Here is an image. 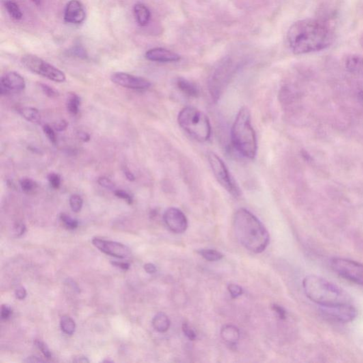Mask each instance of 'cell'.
<instances>
[{"label":"cell","mask_w":363,"mask_h":363,"mask_svg":"<svg viewBox=\"0 0 363 363\" xmlns=\"http://www.w3.org/2000/svg\"><path fill=\"white\" fill-rule=\"evenodd\" d=\"M61 327L65 334L72 335L75 330V323L70 316H63L61 319Z\"/></svg>","instance_id":"484cf974"},{"label":"cell","mask_w":363,"mask_h":363,"mask_svg":"<svg viewBox=\"0 0 363 363\" xmlns=\"http://www.w3.org/2000/svg\"><path fill=\"white\" fill-rule=\"evenodd\" d=\"M20 183L22 190H23L24 193L27 194L33 193L38 187L36 182L31 178H22L20 180Z\"/></svg>","instance_id":"4316f807"},{"label":"cell","mask_w":363,"mask_h":363,"mask_svg":"<svg viewBox=\"0 0 363 363\" xmlns=\"http://www.w3.org/2000/svg\"><path fill=\"white\" fill-rule=\"evenodd\" d=\"M302 286L307 297L319 306L348 304L351 301L347 292L334 283L317 275L305 277Z\"/></svg>","instance_id":"3957f363"},{"label":"cell","mask_w":363,"mask_h":363,"mask_svg":"<svg viewBox=\"0 0 363 363\" xmlns=\"http://www.w3.org/2000/svg\"><path fill=\"white\" fill-rule=\"evenodd\" d=\"M233 74V65L230 60H225L212 73L208 81V90L212 100L219 101Z\"/></svg>","instance_id":"ba28073f"},{"label":"cell","mask_w":363,"mask_h":363,"mask_svg":"<svg viewBox=\"0 0 363 363\" xmlns=\"http://www.w3.org/2000/svg\"><path fill=\"white\" fill-rule=\"evenodd\" d=\"M78 137H79L80 139L83 141V142H88V141L90 140V135L86 133V132H80V133H78Z\"/></svg>","instance_id":"bcb514c9"},{"label":"cell","mask_w":363,"mask_h":363,"mask_svg":"<svg viewBox=\"0 0 363 363\" xmlns=\"http://www.w3.org/2000/svg\"><path fill=\"white\" fill-rule=\"evenodd\" d=\"M178 122L185 133L199 142H206L211 138L212 126L209 119L197 108H183L179 113Z\"/></svg>","instance_id":"5b68a950"},{"label":"cell","mask_w":363,"mask_h":363,"mask_svg":"<svg viewBox=\"0 0 363 363\" xmlns=\"http://www.w3.org/2000/svg\"><path fill=\"white\" fill-rule=\"evenodd\" d=\"M39 87H40L43 93L48 97V98L51 99L57 98L59 96V93L53 89V87H50L49 85H46V84L40 83L39 84Z\"/></svg>","instance_id":"f546056e"},{"label":"cell","mask_w":363,"mask_h":363,"mask_svg":"<svg viewBox=\"0 0 363 363\" xmlns=\"http://www.w3.org/2000/svg\"><path fill=\"white\" fill-rule=\"evenodd\" d=\"M67 284L71 286L72 290H75V291L78 292H80L79 288H78L77 284H75L73 280H70V279H68V280H67Z\"/></svg>","instance_id":"681fc988"},{"label":"cell","mask_w":363,"mask_h":363,"mask_svg":"<svg viewBox=\"0 0 363 363\" xmlns=\"http://www.w3.org/2000/svg\"><path fill=\"white\" fill-rule=\"evenodd\" d=\"M60 219L69 230H75V228H78V225H79L78 220L72 219V217L66 215V214H61V216H60Z\"/></svg>","instance_id":"f1b7e54d"},{"label":"cell","mask_w":363,"mask_h":363,"mask_svg":"<svg viewBox=\"0 0 363 363\" xmlns=\"http://www.w3.org/2000/svg\"><path fill=\"white\" fill-rule=\"evenodd\" d=\"M164 221L169 230L176 234H182L187 230L188 221L185 214L176 207L167 208L163 215Z\"/></svg>","instance_id":"4fadbf2b"},{"label":"cell","mask_w":363,"mask_h":363,"mask_svg":"<svg viewBox=\"0 0 363 363\" xmlns=\"http://www.w3.org/2000/svg\"><path fill=\"white\" fill-rule=\"evenodd\" d=\"M228 290L230 292L231 297L233 299H236L240 296L243 295V290L241 286L236 284H230L228 286Z\"/></svg>","instance_id":"836d02e7"},{"label":"cell","mask_w":363,"mask_h":363,"mask_svg":"<svg viewBox=\"0 0 363 363\" xmlns=\"http://www.w3.org/2000/svg\"><path fill=\"white\" fill-rule=\"evenodd\" d=\"M69 202H70V206L72 212H75V213L81 212L82 208H83V200L80 195H72L70 197Z\"/></svg>","instance_id":"83f0119b"},{"label":"cell","mask_w":363,"mask_h":363,"mask_svg":"<svg viewBox=\"0 0 363 363\" xmlns=\"http://www.w3.org/2000/svg\"><path fill=\"white\" fill-rule=\"evenodd\" d=\"M234 228L238 241L247 251L261 253L270 242V235L265 227L253 213L245 208L236 212Z\"/></svg>","instance_id":"7a4b0ae2"},{"label":"cell","mask_w":363,"mask_h":363,"mask_svg":"<svg viewBox=\"0 0 363 363\" xmlns=\"http://www.w3.org/2000/svg\"><path fill=\"white\" fill-rule=\"evenodd\" d=\"M202 258L209 262L219 261L222 259L223 254L213 249H201L197 251Z\"/></svg>","instance_id":"d4e9b609"},{"label":"cell","mask_w":363,"mask_h":363,"mask_svg":"<svg viewBox=\"0 0 363 363\" xmlns=\"http://www.w3.org/2000/svg\"><path fill=\"white\" fill-rule=\"evenodd\" d=\"M22 63L29 71L47 78L50 81L55 83H63L66 81L64 72L36 55L31 54L24 55Z\"/></svg>","instance_id":"52a82bcc"},{"label":"cell","mask_w":363,"mask_h":363,"mask_svg":"<svg viewBox=\"0 0 363 363\" xmlns=\"http://www.w3.org/2000/svg\"><path fill=\"white\" fill-rule=\"evenodd\" d=\"M152 324L158 332L165 333L170 327V321L166 314L159 312L152 319Z\"/></svg>","instance_id":"44dd1931"},{"label":"cell","mask_w":363,"mask_h":363,"mask_svg":"<svg viewBox=\"0 0 363 363\" xmlns=\"http://www.w3.org/2000/svg\"><path fill=\"white\" fill-rule=\"evenodd\" d=\"M271 308L272 310L274 311L275 312L277 313V315H278L279 318H280V319L284 320L286 319V311L284 310L282 307L274 304L272 305Z\"/></svg>","instance_id":"f35d334b"},{"label":"cell","mask_w":363,"mask_h":363,"mask_svg":"<svg viewBox=\"0 0 363 363\" xmlns=\"http://www.w3.org/2000/svg\"><path fill=\"white\" fill-rule=\"evenodd\" d=\"M71 54L72 55L78 58H81V59H85L87 58V53L83 48H75L72 50Z\"/></svg>","instance_id":"b9f144b4"},{"label":"cell","mask_w":363,"mask_h":363,"mask_svg":"<svg viewBox=\"0 0 363 363\" xmlns=\"http://www.w3.org/2000/svg\"><path fill=\"white\" fill-rule=\"evenodd\" d=\"M146 59L148 61L159 63L178 62L181 59L178 54L163 48H154L146 53Z\"/></svg>","instance_id":"2e32d148"},{"label":"cell","mask_w":363,"mask_h":363,"mask_svg":"<svg viewBox=\"0 0 363 363\" xmlns=\"http://www.w3.org/2000/svg\"><path fill=\"white\" fill-rule=\"evenodd\" d=\"M15 295L20 300H23L27 297V290L23 286H20L15 291Z\"/></svg>","instance_id":"7bdbcfd3"},{"label":"cell","mask_w":363,"mask_h":363,"mask_svg":"<svg viewBox=\"0 0 363 363\" xmlns=\"http://www.w3.org/2000/svg\"><path fill=\"white\" fill-rule=\"evenodd\" d=\"M346 67L352 73L363 74V57L351 55L346 58Z\"/></svg>","instance_id":"ffe728a7"},{"label":"cell","mask_w":363,"mask_h":363,"mask_svg":"<svg viewBox=\"0 0 363 363\" xmlns=\"http://www.w3.org/2000/svg\"><path fill=\"white\" fill-rule=\"evenodd\" d=\"M207 159L218 182L233 197L238 198L241 196V189L223 160L214 152H208Z\"/></svg>","instance_id":"8992f818"},{"label":"cell","mask_w":363,"mask_h":363,"mask_svg":"<svg viewBox=\"0 0 363 363\" xmlns=\"http://www.w3.org/2000/svg\"><path fill=\"white\" fill-rule=\"evenodd\" d=\"M319 312L327 319L338 323H349L357 316L356 310L350 303L332 306H319Z\"/></svg>","instance_id":"30bf717a"},{"label":"cell","mask_w":363,"mask_h":363,"mask_svg":"<svg viewBox=\"0 0 363 363\" xmlns=\"http://www.w3.org/2000/svg\"><path fill=\"white\" fill-rule=\"evenodd\" d=\"M74 362H89V361L88 359L86 357H77V358L75 359V360H74Z\"/></svg>","instance_id":"816d5d0a"},{"label":"cell","mask_w":363,"mask_h":363,"mask_svg":"<svg viewBox=\"0 0 363 363\" xmlns=\"http://www.w3.org/2000/svg\"><path fill=\"white\" fill-rule=\"evenodd\" d=\"M333 271L346 280L363 285V265L353 260L335 258L331 261Z\"/></svg>","instance_id":"9c48e42d"},{"label":"cell","mask_w":363,"mask_h":363,"mask_svg":"<svg viewBox=\"0 0 363 363\" xmlns=\"http://www.w3.org/2000/svg\"><path fill=\"white\" fill-rule=\"evenodd\" d=\"M114 195H116V197H118V198L122 199V200L125 201L127 204H133V197H132L131 195H129L127 192L123 190V189H115Z\"/></svg>","instance_id":"d590c367"},{"label":"cell","mask_w":363,"mask_h":363,"mask_svg":"<svg viewBox=\"0 0 363 363\" xmlns=\"http://www.w3.org/2000/svg\"><path fill=\"white\" fill-rule=\"evenodd\" d=\"M36 5H40L42 4L43 0H31Z\"/></svg>","instance_id":"db71d44e"},{"label":"cell","mask_w":363,"mask_h":363,"mask_svg":"<svg viewBox=\"0 0 363 363\" xmlns=\"http://www.w3.org/2000/svg\"><path fill=\"white\" fill-rule=\"evenodd\" d=\"M48 180L49 182L50 185L53 189H59L61 185V178L59 175L56 173H51L48 175Z\"/></svg>","instance_id":"4dcf8cb0"},{"label":"cell","mask_w":363,"mask_h":363,"mask_svg":"<svg viewBox=\"0 0 363 363\" xmlns=\"http://www.w3.org/2000/svg\"><path fill=\"white\" fill-rule=\"evenodd\" d=\"M111 80L119 86L135 90H146L151 86V83L148 80L125 72H115L111 75Z\"/></svg>","instance_id":"8fae6325"},{"label":"cell","mask_w":363,"mask_h":363,"mask_svg":"<svg viewBox=\"0 0 363 363\" xmlns=\"http://www.w3.org/2000/svg\"><path fill=\"white\" fill-rule=\"evenodd\" d=\"M113 265L116 266V267L122 268V270H128L130 267L129 264L127 262H111Z\"/></svg>","instance_id":"7dc6e473"},{"label":"cell","mask_w":363,"mask_h":363,"mask_svg":"<svg viewBox=\"0 0 363 363\" xmlns=\"http://www.w3.org/2000/svg\"><path fill=\"white\" fill-rule=\"evenodd\" d=\"M144 270L148 274H154L157 271L156 266L152 263H146L144 265Z\"/></svg>","instance_id":"ee69618b"},{"label":"cell","mask_w":363,"mask_h":363,"mask_svg":"<svg viewBox=\"0 0 363 363\" xmlns=\"http://www.w3.org/2000/svg\"><path fill=\"white\" fill-rule=\"evenodd\" d=\"M123 170H124V176H126V179L128 180V181L130 182H133L135 181L136 178L135 176H134V175L133 173L131 172L127 167H124V168H123Z\"/></svg>","instance_id":"f6af8a7d"},{"label":"cell","mask_w":363,"mask_h":363,"mask_svg":"<svg viewBox=\"0 0 363 363\" xmlns=\"http://www.w3.org/2000/svg\"><path fill=\"white\" fill-rule=\"evenodd\" d=\"M288 43L296 55L321 51L333 44L334 34L321 20L306 18L292 24L288 33Z\"/></svg>","instance_id":"6da1fadb"},{"label":"cell","mask_w":363,"mask_h":363,"mask_svg":"<svg viewBox=\"0 0 363 363\" xmlns=\"http://www.w3.org/2000/svg\"><path fill=\"white\" fill-rule=\"evenodd\" d=\"M35 344H36V347L42 351L43 355H44V357H46V359L51 360L52 357H53V356H52L51 352L50 351L48 346H46L44 342L40 340H36Z\"/></svg>","instance_id":"1f68e13d"},{"label":"cell","mask_w":363,"mask_h":363,"mask_svg":"<svg viewBox=\"0 0 363 363\" xmlns=\"http://www.w3.org/2000/svg\"><path fill=\"white\" fill-rule=\"evenodd\" d=\"M182 331H183L184 334L187 337L188 339L190 340H195L196 339L197 335L195 331L187 323H182Z\"/></svg>","instance_id":"8d00e7d4"},{"label":"cell","mask_w":363,"mask_h":363,"mask_svg":"<svg viewBox=\"0 0 363 363\" xmlns=\"http://www.w3.org/2000/svg\"><path fill=\"white\" fill-rule=\"evenodd\" d=\"M26 87V82L21 74L16 72H9L4 74L0 83V94L7 95L11 92H20Z\"/></svg>","instance_id":"5bb4252c"},{"label":"cell","mask_w":363,"mask_h":363,"mask_svg":"<svg viewBox=\"0 0 363 363\" xmlns=\"http://www.w3.org/2000/svg\"><path fill=\"white\" fill-rule=\"evenodd\" d=\"M92 244L102 253L115 258H126L131 255L129 247L118 242L94 238L92 239Z\"/></svg>","instance_id":"7c38bea8"},{"label":"cell","mask_w":363,"mask_h":363,"mask_svg":"<svg viewBox=\"0 0 363 363\" xmlns=\"http://www.w3.org/2000/svg\"><path fill=\"white\" fill-rule=\"evenodd\" d=\"M5 9L8 12L9 16L15 20H22L23 14L17 4L12 0H7L5 3Z\"/></svg>","instance_id":"cb8c5ba5"},{"label":"cell","mask_w":363,"mask_h":363,"mask_svg":"<svg viewBox=\"0 0 363 363\" xmlns=\"http://www.w3.org/2000/svg\"><path fill=\"white\" fill-rule=\"evenodd\" d=\"M134 16L138 24L144 27L150 20V12L148 7L143 3H137L133 7Z\"/></svg>","instance_id":"d6986e66"},{"label":"cell","mask_w":363,"mask_h":363,"mask_svg":"<svg viewBox=\"0 0 363 363\" xmlns=\"http://www.w3.org/2000/svg\"><path fill=\"white\" fill-rule=\"evenodd\" d=\"M26 232V226L24 223H17L15 224L14 227V232L16 236H21L23 235L24 232Z\"/></svg>","instance_id":"ab89813d"},{"label":"cell","mask_w":363,"mask_h":363,"mask_svg":"<svg viewBox=\"0 0 363 363\" xmlns=\"http://www.w3.org/2000/svg\"><path fill=\"white\" fill-rule=\"evenodd\" d=\"M24 362H44V360H42V359L39 358L38 357L36 356H32V357H27V359H26L25 360H24Z\"/></svg>","instance_id":"c3c4849f"},{"label":"cell","mask_w":363,"mask_h":363,"mask_svg":"<svg viewBox=\"0 0 363 363\" xmlns=\"http://www.w3.org/2000/svg\"><path fill=\"white\" fill-rule=\"evenodd\" d=\"M98 182L99 185L102 186L105 189L109 190H115V184L113 183L112 180L107 178V177H100L98 178Z\"/></svg>","instance_id":"d6a6232c"},{"label":"cell","mask_w":363,"mask_h":363,"mask_svg":"<svg viewBox=\"0 0 363 363\" xmlns=\"http://www.w3.org/2000/svg\"><path fill=\"white\" fill-rule=\"evenodd\" d=\"M231 135L233 146L241 155L251 160L256 157V134L251 124L250 110L246 107H242L236 115Z\"/></svg>","instance_id":"277c9868"},{"label":"cell","mask_w":363,"mask_h":363,"mask_svg":"<svg viewBox=\"0 0 363 363\" xmlns=\"http://www.w3.org/2000/svg\"><path fill=\"white\" fill-rule=\"evenodd\" d=\"M301 156H302V157L304 158L305 161L307 162L312 161V156H311L310 154H309V152L306 151V150H301Z\"/></svg>","instance_id":"f907efd6"},{"label":"cell","mask_w":363,"mask_h":363,"mask_svg":"<svg viewBox=\"0 0 363 363\" xmlns=\"http://www.w3.org/2000/svg\"><path fill=\"white\" fill-rule=\"evenodd\" d=\"M86 18L85 7L79 0H70L67 4L64 12V20L67 23L78 25Z\"/></svg>","instance_id":"9a60e30c"},{"label":"cell","mask_w":363,"mask_h":363,"mask_svg":"<svg viewBox=\"0 0 363 363\" xmlns=\"http://www.w3.org/2000/svg\"><path fill=\"white\" fill-rule=\"evenodd\" d=\"M12 310L9 305L5 304L2 306L1 318L3 320H6L12 315Z\"/></svg>","instance_id":"74e56055"},{"label":"cell","mask_w":363,"mask_h":363,"mask_svg":"<svg viewBox=\"0 0 363 363\" xmlns=\"http://www.w3.org/2000/svg\"><path fill=\"white\" fill-rule=\"evenodd\" d=\"M221 336L228 346H232L236 345L241 338V334L235 326L228 324L223 326L221 329Z\"/></svg>","instance_id":"e0dca14e"},{"label":"cell","mask_w":363,"mask_h":363,"mask_svg":"<svg viewBox=\"0 0 363 363\" xmlns=\"http://www.w3.org/2000/svg\"><path fill=\"white\" fill-rule=\"evenodd\" d=\"M357 98L361 103L363 104V90L360 91L357 94Z\"/></svg>","instance_id":"f5cc1de1"},{"label":"cell","mask_w":363,"mask_h":363,"mask_svg":"<svg viewBox=\"0 0 363 363\" xmlns=\"http://www.w3.org/2000/svg\"><path fill=\"white\" fill-rule=\"evenodd\" d=\"M18 113L27 122L32 124H39L42 120V115L40 111L34 107H22L18 109Z\"/></svg>","instance_id":"7402d4cb"},{"label":"cell","mask_w":363,"mask_h":363,"mask_svg":"<svg viewBox=\"0 0 363 363\" xmlns=\"http://www.w3.org/2000/svg\"><path fill=\"white\" fill-rule=\"evenodd\" d=\"M176 83L179 90L185 95L194 98H197L200 95V90L196 85L187 81L185 78H178Z\"/></svg>","instance_id":"ac0fdd59"},{"label":"cell","mask_w":363,"mask_h":363,"mask_svg":"<svg viewBox=\"0 0 363 363\" xmlns=\"http://www.w3.org/2000/svg\"><path fill=\"white\" fill-rule=\"evenodd\" d=\"M80 106H81V98L75 93H70L67 99V110L70 114L75 116L79 112Z\"/></svg>","instance_id":"603a6c76"},{"label":"cell","mask_w":363,"mask_h":363,"mask_svg":"<svg viewBox=\"0 0 363 363\" xmlns=\"http://www.w3.org/2000/svg\"><path fill=\"white\" fill-rule=\"evenodd\" d=\"M43 130L46 136H47L48 139L51 141V143L53 145L56 144L57 139L56 135H55V130L53 128H52L51 126L46 124L43 127Z\"/></svg>","instance_id":"e575fe53"},{"label":"cell","mask_w":363,"mask_h":363,"mask_svg":"<svg viewBox=\"0 0 363 363\" xmlns=\"http://www.w3.org/2000/svg\"><path fill=\"white\" fill-rule=\"evenodd\" d=\"M68 122L66 120H61L54 124V129L56 131L61 132L65 131L68 127Z\"/></svg>","instance_id":"60d3db41"}]
</instances>
